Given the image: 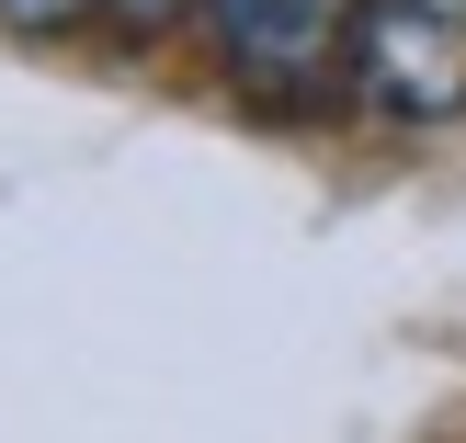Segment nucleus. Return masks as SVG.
<instances>
[{
  "instance_id": "1",
  "label": "nucleus",
  "mask_w": 466,
  "mask_h": 443,
  "mask_svg": "<svg viewBox=\"0 0 466 443\" xmlns=\"http://www.w3.org/2000/svg\"><path fill=\"white\" fill-rule=\"evenodd\" d=\"M341 68H353V103L387 114V126H455L466 114V12H444V0H353Z\"/></svg>"
},
{
  "instance_id": "2",
  "label": "nucleus",
  "mask_w": 466,
  "mask_h": 443,
  "mask_svg": "<svg viewBox=\"0 0 466 443\" xmlns=\"http://www.w3.org/2000/svg\"><path fill=\"white\" fill-rule=\"evenodd\" d=\"M205 35H217V68L250 91H296L319 80V68L341 57V23H353V0H194Z\"/></svg>"
},
{
  "instance_id": "3",
  "label": "nucleus",
  "mask_w": 466,
  "mask_h": 443,
  "mask_svg": "<svg viewBox=\"0 0 466 443\" xmlns=\"http://www.w3.org/2000/svg\"><path fill=\"white\" fill-rule=\"evenodd\" d=\"M80 12H91V0H0V23H12V35H68Z\"/></svg>"
},
{
  "instance_id": "4",
  "label": "nucleus",
  "mask_w": 466,
  "mask_h": 443,
  "mask_svg": "<svg viewBox=\"0 0 466 443\" xmlns=\"http://www.w3.org/2000/svg\"><path fill=\"white\" fill-rule=\"evenodd\" d=\"M103 12L126 23V35H159V23H182V12H194V0H103Z\"/></svg>"
},
{
  "instance_id": "5",
  "label": "nucleus",
  "mask_w": 466,
  "mask_h": 443,
  "mask_svg": "<svg viewBox=\"0 0 466 443\" xmlns=\"http://www.w3.org/2000/svg\"><path fill=\"white\" fill-rule=\"evenodd\" d=\"M444 12H466V0H444Z\"/></svg>"
}]
</instances>
